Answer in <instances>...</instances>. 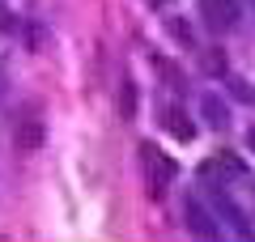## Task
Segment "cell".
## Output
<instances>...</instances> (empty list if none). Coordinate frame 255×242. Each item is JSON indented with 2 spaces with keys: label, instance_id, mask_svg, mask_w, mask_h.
<instances>
[{
  "label": "cell",
  "instance_id": "6da1fadb",
  "mask_svg": "<svg viewBox=\"0 0 255 242\" xmlns=\"http://www.w3.org/2000/svg\"><path fill=\"white\" fill-rule=\"evenodd\" d=\"M140 166H145V174H149L153 196H162V187H166V183H174V174H179V166H174L157 144H140Z\"/></svg>",
  "mask_w": 255,
  "mask_h": 242
},
{
  "label": "cell",
  "instance_id": "7a4b0ae2",
  "mask_svg": "<svg viewBox=\"0 0 255 242\" xmlns=\"http://www.w3.org/2000/svg\"><path fill=\"white\" fill-rule=\"evenodd\" d=\"M200 17L213 34H230V30H238L243 9H238V0H200Z\"/></svg>",
  "mask_w": 255,
  "mask_h": 242
},
{
  "label": "cell",
  "instance_id": "3957f363",
  "mask_svg": "<svg viewBox=\"0 0 255 242\" xmlns=\"http://www.w3.org/2000/svg\"><path fill=\"white\" fill-rule=\"evenodd\" d=\"M43 140H47L43 119L26 115V119H17V123H13V149H17V153H38V149H43Z\"/></svg>",
  "mask_w": 255,
  "mask_h": 242
},
{
  "label": "cell",
  "instance_id": "277c9868",
  "mask_svg": "<svg viewBox=\"0 0 255 242\" xmlns=\"http://www.w3.org/2000/svg\"><path fill=\"white\" fill-rule=\"evenodd\" d=\"M183 217H187V230L196 234V238H217V217H213L200 200H187V204H183Z\"/></svg>",
  "mask_w": 255,
  "mask_h": 242
},
{
  "label": "cell",
  "instance_id": "5b68a950",
  "mask_svg": "<svg viewBox=\"0 0 255 242\" xmlns=\"http://www.w3.org/2000/svg\"><path fill=\"white\" fill-rule=\"evenodd\" d=\"M200 174H204V179L226 183V179H243V174H247V166L234 157V153H217V157H209V161L200 166Z\"/></svg>",
  "mask_w": 255,
  "mask_h": 242
},
{
  "label": "cell",
  "instance_id": "8992f818",
  "mask_svg": "<svg viewBox=\"0 0 255 242\" xmlns=\"http://www.w3.org/2000/svg\"><path fill=\"white\" fill-rule=\"evenodd\" d=\"M213 208H217V213L226 217L230 225H234V234H238V238H247V234H251V225H247V217H243V208H238L234 200L226 196V187H221V183H217V187H213Z\"/></svg>",
  "mask_w": 255,
  "mask_h": 242
},
{
  "label": "cell",
  "instance_id": "52a82bcc",
  "mask_svg": "<svg viewBox=\"0 0 255 242\" xmlns=\"http://www.w3.org/2000/svg\"><path fill=\"white\" fill-rule=\"evenodd\" d=\"M200 111H204V119H209V127H226V123H230V107L217 98V94H204Z\"/></svg>",
  "mask_w": 255,
  "mask_h": 242
},
{
  "label": "cell",
  "instance_id": "ba28073f",
  "mask_svg": "<svg viewBox=\"0 0 255 242\" xmlns=\"http://www.w3.org/2000/svg\"><path fill=\"white\" fill-rule=\"evenodd\" d=\"M166 127H170V136H179V140H191V136H196V127L187 123V115H183L179 107H166Z\"/></svg>",
  "mask_w": 255,
  "mask_h": 242
},
{
  "label": "cell",
  "instance_id": "9c48e42d",
  "mask_svg": "<svg viewBox=\"0 0 255 242\" xmlns=\"http://www.w3.org/2000/svg\"><path fill=\"white\" fill-rule=\"evenodd\" d=\"M119 119H136V85L132 81L119 85Z\"/></svg>",
  "mask_w": 255,
  "mask_h": 242
},
{
  "label": "cell",
  "instance_id": "30bf717a",
  "mask_svg": "<svg viewBox=\"0 0 255 242\" xmlns=\"http://www.w3.org/2000/svg\"><path fill=\"white\" fill-rule=\"evenodd\" d=\"M247 149H255V127H251V132H247Z\"/></svg>",
  "mask_w": 255,
  "mask_h": 242
},
{
  "label": "cell",
  "instance_id": "8fae6325",
  "mask_svg": "<svg viewBox=\"0 0 255 242\" xmlns=\"http://www.w3.org/2000/svg\"><path fill=\"white\" fill-rule=\"evenodd\" d=\"M251 13H255V0H251Z\"/></svg>",
  "mask_w": 255,
  "mask_h": 242
}]
</instances>
